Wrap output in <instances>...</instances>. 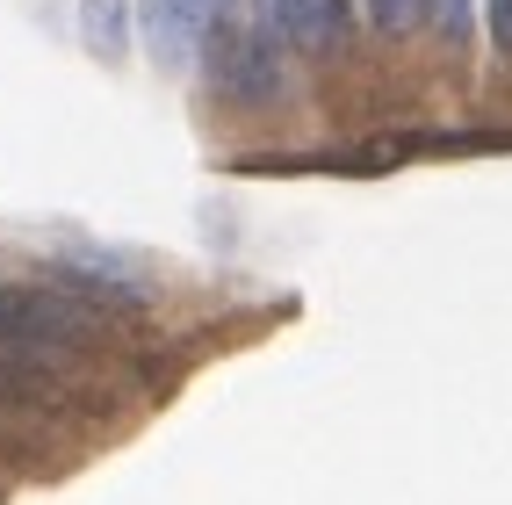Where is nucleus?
Here are the masks:
<instances>
[{
    "label": "nucleus",
    "instance_id": "1",
    "mask_svg": "<svg viewBox=\"0 0 512 505\" xmlns=\"http://www.w3.org/2000/svg\"><path fill=\"white\" fill-rule=\"evenodd\" d=\"M202 73L224 101L238 109H267L282 94V37L267 22H246V15H217L210 37H202Z\"/></svg>",
    "mask_w": 512,
    "mask_h": 505
},
{
    "label": "nucleus",
    "instance_id": "2",
    "mask_svg": "<svg viewBox=\"0 0 512 505\" xmlns=\"http://www.w3.org/2000/svg\"><path fill=\"white\" fill-rule=\"evenodd\" d=\"M94 332V303H80L73 289H22V282H0V347L15 354H51V347H80Z\"/></svg>",
    "mask_w": 512,
    "mask_h": 505
},
{
    "label": "nucleus",
    "instance_id": "3",
    "mask_svg": "<svg viewBox=\"0 0 512 505\" xmlns=\"http://www.w3.org/2000/svg\"><path fill=\"white\" fill-rule=\"evenodd\" d=\"M51 282L58 289H73L80 303H94V311H138V303H152V282H145V267L138 260H123V253H51Z\"/></svg>",
    "mask_w": 512,
    "mask_h": 505
},
{
    "label": "nucleus",
    "instance_id": "4",
    "mask_svg": "<svg viewBox=\"0 0 512 505\" xmlns=\"http://www.w3.org/2000/svg\"><path fill=\"white\" fill-rule=\"evenodd\" d=\"M217 15H224V0H138V37L166 73H188Z\"/></svg>",
    "mask_w": 512,
    "mask_h": 505
},
{
    "label": "nucleus",
    "instance_id": "5",
    "mask_svg": "<svg viewBox=\"0 0 512 505\" xmlns=\"http://www.w3.org/2000/svg\"><path fill=\"white\" fill-rule=\"evenodd\" d=\"M260 22L311 58L347 44V0H260Z\"/></svg>",
    "mask_w": 512,
    "mask_h": 505
},
{
    "label": "nucleus",
    "instance_id": "6",
    "mask_svg": "<svg viewBox=\"0 0 512 505\" xmlns=\"http://www.w3.org/2000/svg\"><path fill=\"white\" fill-rule=\"evenodd\" d=\"M80 15H87V44L101 58L130 51V0H80Z\"/></svg>",
    "mask_w": 512,
    "mask_h": 505
},
{
    "label": "nucleus",
    "instance_id": "7",
    "mask_svg": "<svg viewBox=\"0 0 512 505\" xmlns=\"http://www.w3.org/2000/svg\"><path fill=\"white\" fill-rule=\"evenodd\" d=\"M368 22L383 29V37H412V29L426 22V0H361Z\"/></svg>",
    "mask_w": 512,
    "mask_h": 505
},
{
    "label": "nucleus",
    "instance_id": "8",
    "mask_svg": "<svg viewBox=\"0 0 512 505\" xmlns=\"http://www.w3.org/2000/svg\"><path fill=\"white\" fill-rule=\"evenodd\" d=\"M440 37L469 44V0H440Z\"/></svg>",
    "mask_w": 512,
    "mask_h": 505
},
{
    "label": "nucleus",
    "instance_id": "9",
    "mask_svg": "<svg viewBox=\"0 0 512 505\" xmlns=\"http://www.w3.org/2000/svg\"><path fill=\"white\" fill-rule=\"evenodd\" d=\"M491 44L512 58V0H491Z\"/></svg>",
    "mask_w": 512,
    "mask_h": 505
}]
</instances>
